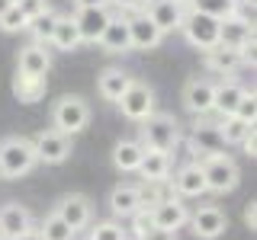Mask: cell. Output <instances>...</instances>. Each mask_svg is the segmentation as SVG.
Returning <instances> with one entry per match:
<instances>
[{
  "instance_id": "cell-22",
  "label": "cell",
  "mask_w": 257,
  "mask_h": 240,
  "mask_svg": "<svg viewBox=\"0 0 257 240\" xmlns=\"http://www.w3.org/2000/svg\"><path fill=\"white\" fill-rule=\"evenodd\" d=\"M109 212L116 218H132L135 212H142V198H139V186L132 182H119L109 192Z\"/></svg>"
},
{
  "instance_id": "cell-20",
  "label": "cell",
  "mask_w": 257,
  "mask_h": 240,
  "mask_svg": "<svg viewBox=\"0 0 257 240\" xmlns=\"http://www.w3.org/2000/svg\"><path fill=\"white\" fill-rule=\"evenodd\" d=\"M132 74H125L122 68H103L100 77H96V90L106 102H119V96L128 90V84H132Z\"/></svg>"
},
{
  "instance_id": "cell-7",
  "label": "cell",
  "mask_w": 257,
  "mask_h": 240,
  "mask_svg": "<svg viewBox=\"0 0 257 240\" xmlns=\"http://www.w3.org/2000/svg\"><path fill=\"white\" fill-rule=\"evenodd\" d=\"M32 148H36V160L39 164H64L71 157V134H61L55 128H45L32 138Z\"/></svg>"
},
{
  "instance_id": "cell-19",
  "label": "cell",
  "mask_w": 257,
  "mask_h": 240,
  "mask_svg": "<svg viewBox=\"0 0 257 240\" xmlns=\"http://www.w3.org/2000/svg\"><path fill=\"white\" fill-rule=\"evenodd\" d=\"M174 192L180 198H199V196H206V176H203L199 160L177 170V176H174Z\"/></svg>"
},
{
  "instance_id": "cell-23",
  "label": "cell",
  "mask_w": 257,
  "mask_h": 240,
  "mask_svg": "<svg viewBox=\"0 0 257 240\" xmlns=\"http://www.w3.org/2000/svg\"><path fill=\"white\" fill-rule=\"evenodd\" d=\"M135 173H142L145 182H167V176H171V154L167 150H145Z\"/></svg>"
},
{
  "instance_id": "cell-9",
  "label": "cell",
  "mask_w": 257,
  "mask_h": 240,
  "mask_svg": "<svg viewBox=\"0 0 257 240\" xmlns=\"http://www.w3.org/2000/svg\"><path fill=\"white\" fill-rule=\"evenodd\" d=\"M58 218L68 224L71 230H84V228H90V221H93V205H90V198L87 196H80V192H71V196H64L58 205L52 208Z\"/></svg>"
},
{
  "instance_id": "cell-6",
  "label": "cell",
  "mask_w": 257,
  "mask_h": 240,
  "mask_svg": "<svg viewBox=\"0 0 257 240\" xmlns=\"http://www.w3.org/2000/svg\"><path fill=\"white\" fill-rule=\"evenodd\" d=\"M116 106L122 109V116L128 122H145V118L155 112V90H151L148 84H142V80H132L128 90L119 96Z\"/></svg>"
},
{
  "instance_id": "cell-24",
  "label": "cell",
  "mask_w": 257,
  "mask_h": 240,
  "mask_svg": "<svg viewBox=\"0 0 257 240\" xmlns=\"http://www.w3.org/2000/svg\"><path fill=\"white\" fill-rule=\"evenodd\" d=\"M203 54H206V68L215 70V74H222V77L235 74V70L241 68V52L238 48L215 45V48H209V52H203Z\"/></svg>"
},
{
  "instance_id": "cell-5",
  "label": "cell",
  "mask_w": 257,
  "mask_h": 240,
  "mask_svg": "<svg viewBox=\"0 0 257 240\" xmlns=\"http://www.w3.org/2000/svg\"><path fill=\"white\" fill-rule=\"evenodd\" d=\"M219 26H222V20H215L209 13H199V10H190L180 22V32L187 36V42L193 48L209 52V48L219 45Z\"/></svg>"
},
{
  "instance_id": "cell-17",
  "label": "cell",
  "mask_w": 257,
  "mask_h": 240,
  "mask_svg": "<svg viewBox=\"0 0 257 240\" xmlns=\"http://www.w3.org/2000/svg\"><path fill=\"white\" fill-rule=\"evenodd\" d=\"M29 228H32V214H29L26 205L10 202V205L0 208V240H16Z\"/></svg>"
},
{
  "instance_id": "cell-1",
  "label": "cell",
  "mask_w": 257,
  "mask_h": 240,
  "mask_svg": "<svg viewBox=\"0 0 257 240\" xmlns=\"http://www.w3.org/2000/svg\"><path fill=\"white\" fill-rule=\"evenodd\" d=\"M139 144L145 150H171L177 148V141H180V122H177L174 116H167V112H151L145 122H139Z\"/></svg>"
},
{
  "instance_id": "cell-34",
  "label": "cell",
  "mask_w": 257,
  "mask_h": 240,
  "mask_svg": "<svg viewBox=\"0 0 257 240\" xmlns=\"http://www.w3.org/2000/svg\"><path fill=\"white\" fill-rule=\"evenodd\" d=\"M231 116H238L241 122H251L254 125V118H257V96H254V90H244V93H241V100H238V106H235Z\"/></svg>"
},
{
  "instance_id": "cell-43",
  "label": "cell",
  "mask_w": 257,
  "mask_h": 240,
  "mask_svg": "<svg viewBox=\"0 0 257 240\" xmlns=\"http://www.w3.org/2000/svg\"><path fill=\"white\" fill-rule=\"evenodd\" d=\"M10 6H13V0H0V16H4L7 10H10Z\"/></svg>"
},
{
  "instance_id": "cell-33",
  "label": "cell",
  "mask_w": 257,
  "mask_h": 240,
  "mask_svg": "<svg viewBox=\"0 0 257 240\" xmlns=\"http://www.w3.org/2000/svg\"><path fill=\"white\" fill-rule=\"evenodd\" d=\"M87 240H128V234L122 230L119 221H96V224H90Z\"/></svg>"
},
{
  "instance_id": "cell-29",
  "label": "cell",
  "mask_w": 257,
  "mask_h": 240,
  "mask_svg": "<svg viewBox=\"0 0 257 240\" xmlns=\"http://www.w3.org/2000/svg\"><path fill=\"white\" fill-rule=\"evenodd\" d=\"M39 234H42V240H74L77 237L55 212H48L45 218H42V224H39Z\"/></svg>"
},
{
  "instance_id": "cell-28",
  "label": "cell",
  "mask_w": 257,
  "mask_h": 240,
  "mask_svg": "<svg viewBox=\"0 0 257 240\" xmlns=\"http://www.w3.org/2000/svg\"><path fill=\"white\" fill-rule=\"evenodd\" d=\"M241 93H244V86H238L235 80H228V84H219L215 86V96H212V112L215 116H231L238 106V100H241Z\"/></svg>"
},
{
  "instance_id": "cell-15",
  "label": "cell",
  "mask_w": 257,
  "mask_h": 240,
  "mask_svg": "<svg viewBox=\"0 0 257 240\" xmlns=\"http://www.w3.org/2000/svg\"><path fill=\"white\" fill-rule=\"evenodd\" d=\"M96 45L103 48L106 54H128L132 52V38H128V20L122 16H109L103 36L96 38Z\"/></svg>"
},
{
  "instance_id": "cell-39",
  "label": "cell",
  "mask_w": 257,
  "mask_h": 240,
  "mask_svg": "<svg viewBox=\"0 0 257 240\" xmlns=\"http://www.w3.org/2000/svg\"><path fill=\"white\" fill-rule=\"evenodd\" d=\"M241 218H244V224H247V228H257V202H247L244 205V214H241Z\"/></svg>"
},
{
  "instance_id": "cell-44",
  "label": "cell",
  "mask_w": 257,
  "mask_h": 240,
  "mask_svg": "<svg viewBox=\"0 0 257 240\" xmlns=\"http://www.w3.org/2000/svg\"><path fill=\"white\" fill-rule=\"evenodd\" d=\"M180 4H183V6H187V4H190V0H180Z\"/></svg>"
},
{
  "instance_id": "cell-12",
  "label": "cell",
  "mask_w": 257,
  "mask_h": 240,
  "mask_svg": "<svg viewBox=\"0 0 257 240\" xmlns=\"http://www.w3.org/2000/svg\"><path fill=\"white\" fill-rule=\"evenodd\" d=\"M145 16L161 29V32H177L187 16V6L180 0H148L145 4Z\"/></svg>"
},
{
  "instance_id": "cell-27",
  "label": "cell",
  "mask_w": 257,
  "mask_h": 240,
  "mask_svg": "<svg viewBox=\"0 0 257 240\" xmlns=\"http://www.w3.org/2000/svg\"><path fill=\"white\" fill-rule=\"evenodd\" d=\"M142 154H145V148L139 141H119L116 148H112V164L122 173H135L139 164H142Z\"/></svg>"
},
{
  "instance_id": "cell-3",
  "label": "cell",
  "mask_w": 257,
  "mask_h": 240,
  "mask_svg": "<svg viewBox=\"0 0 257 240\" xmlns=\"http://www.w3.org/2000/svg\"><path fill=\"white\" fill-rule=\"evenodd\" d=\"M203 166V176H206V192H215V196H225V192H235L238 182H241V170L238 164L231 160L228 154H209L199 160Z\"/></svg>"
},
{
  "instance_id": "cell-4",
  "label": "cell",
  "mask_w": 257,
  "mask_h": 240,
  "mask_svg": "<svg viewBox=\"0 0 257 240\" xmlns=\"http://www.w3.org/2000/svg\"><path fill=\"white\" fill-rule=\"evenodd\" d=\"M87 122H90V106H87L84 96L68 93V96H61V100L52 106V128H55V132H61V134L84 132Z\"/></svg>"
},
{
  "instance_id": "cell-30",
  "label": "cell",
  "mask_w": 257,
  "mask_h": 240,
  "mask_svg": "<svg viewBox=\"0 0 257 240\" xmlns=\"http://www.w3.org/2000/svg\"><path fill=\"white\" fill-rule=\"evenodd\" d=\"M190 6L199 13L215 16V20H228V16L238 13V0H190Z\"/></svg>"
},
{
  "instance_id": "cell-32",
  "label": "cell",
  "mask_w": 257,
  "mask_h": 240,
  "mask_svg": "<svg viewBox=\"0 0 257 240\" xmlns=\"http://www.w3.org/2000/svg\"><path fill=\"white\" fill-rule=\"evenodd\" d=\"M251 128H254L251 122H241L238 116H222L219 118V132H222V141L225 144H241V138H244Z\"/></svg>"
},
{
  "instance_id": "cell-41",
  "label": "cell",
  "mask_w": 257,
  "mask_h": 240,
  "mask_svg": "<svg viewBox=\"0 0 257 240\" xmlns=\"http://www.w3.org/2000/svg\"><path fill=\"white\" fill-rule=\"evenodd\" d=\"M16 240H42V234H39L36 228H29V230H23V234L16 237Z\"/></svg>"
},
{
  "instance_id": "cell-26",
  "label": "cell",
  "mask_w": 257,
  "mask_h": 240,
  "mask_svg": "<svg viewBox=\"0 0 257 240\" xmlns=\"http://www.w3.org/2000/svg\"><path fill=\"white\" fill-rule=\"evenodd\" d=\"M45 77H29V74H20L16 70V77H13V96L20 102H39L45 96Z\"/></svg>"
},
{
  "instance_id": "cell-37",
  "label": "cell",
  "mask_w": 257,
  "mask_h": 240,
  "mask_svg": "<svg viewBox=\"0 0 257 240\" xmlns=\"http://www.w3.org/2000/svg\"><path fill=\"white\" fill-rule=\"evenodd\" d=\"M139 240H177V230H164V228H151L145 230Z\"/></svg>"
},
{
  "instance_id": "cell-31",
  "label": "cell",
  "mask_w": 257,
  "mask_h": 240,
  "mask_svg": "<svg viewBox=\"0 0 257 240\" xmlns=\"http://www.w3.org/2000/svg\"><path fill=\"white\" fill-rule=\"evenodd\" d=\"M55 22H58V13L52 10V6H48L45 13H39L36 20H29V32H32V38H36L39 45H45L48 38H52V32H55Z\"/></svg>"
},
{
  "instance_id": "cell-10",
  "label": "cell",
  "mask_w": 257,
  "mask_h": 240,
  "mask_svg": "<svg viewBox=\"0 0 257 240\" xmlns=\"http://www.w3.org/2000/svg\"><path fill=\"white\" fill-rule=\"evenodd\" d=\"M190 148H193V154H199V160L209 157V154H222L225 141H222L219 122H209L206 116H196L193 132H190Z\"/></svg>"
},
{
  "instance_id": "cell-35",
  "label": "cell",
  "mask_w": 257,
  "mask_h": 240,
  "mask_svg": "<svg viewBox=\"0 0 257 240\" xmlns=\"http://www.w3.org/2000/svg\"><path fill=\"white\" fill-rule=\"evenodd\" d=\"M26 26H29V20L20 13V6H16V4H13L4 16H0V29H4V32H23Z\"/></svg>"
},
{
  "instance_id": "cell-14",
  "label": "cell",
  "mask_w": 257,
  "mask_h": 240,
  "mask_svg": "<svg viewBox=\"0 0 257 240\" xmlns=\"http://www.w3.org/2000/svg\"><path fill=\"white\" fill-rule=\"evenodd\" d=\"M212 96H215V84L203 77H190L183 84V106L193 116H209L212 112Z\"/></svg>"
},
{
  "instance_id": "cell-13",
  "label": "cell",
  "mask_w": 257,
  "mask_h": 240,
  "mask_svg": "<svg viewBox=\"0 0 257 240\" xmlns=\"http://www.w3.org/2000/svg\"><path fill=\"white\" fill-rule=\"evenodd\" d=\"M109 16H112V13L106 10V6H77V13L71 16V20H74V26H77V32H80V42L96 45V38L103 36Z\"/></svg>"
},
{
  "instance_id": "cell-42",
  "label": "cell",
  "mask_w": 257,
  "mask_h": 240,
  "mask_svg": "<svg viewBox=\"0 0 257 240\" xmlns=\"http://www.w3.org/2000/svg\"><path fill=\"white\" fill-rule=\"evenodd\" d=\"M109 0H74V6H106Z\"/></svg>"
},
{
  "instance_id": "cell-18",
  "label": "cell",
  "mask_w": 257,
  "mask_h": 240,
  "mask_svg": "<svg viewBox=\"0 0 257 240\" xmlns=\"http://www.w3.org/2000/svg\"><path fill=\"white\" fill-rule=\"evenodd\" d=\"M16 70H20V74H29V77H45L48 70H52V54L45 52V45L32 42L26 48H20V54H16Z\"/></svg>"
},
{
  "instance_id": "cell-2",
  "label": "cell",
  "mask_w": 257,
  "mask_h": 240,
  "mask_svg": "<svg viewBox=\"0 0 257 240\" xmlns=\"http://www.w3.org/2000/svg\"><path fill=\"white\" fill-rule=\"evenodd\" d=\"M36 164H39L36 148H32L29 138L13 134V138L0 141V176H4V180H20V176H26Z\"/></svg>"
},
{
  "instance_id": "cell-25",
  "label": "cell",
  "mask_w": 257,
  "mask_h": 240,
  "mask_svg": "<svg viewBox=\"0 0 257 240\" xmlns=\"http://www.w3.org/2000/svg\"><path fill=\"white\" fill-rule=\"evenodd\" d=\"M58 52H74V48H80L84 42H80V32L74 26V20L71 16H58V22H55V32L52 38H48Z\"/></svg>"
},
{
  "instance_id": "cell-36",
  "label": "cell",
  "mask_w": 257,
  "mask_h": 240,
  "mask_svg": "<svg viewBox=\"0 0 257 240\" xmlns=\"http://www.w3.org/2000/svg\"><path fill=\"white\" fill-rule=\"evenodd\" d=\"M16 6H20V13L26 16V20H36L39 13L48 10V0H13Z\"/></svg>"
},
{
  "instance_id": "cell-21",
  "label": "cell",
  "mask_w": 257,
  "mask_h": 240,
  "mask_svg": "<svg viewBox=\"0 0 257 240\" xmlns=\"http://www.w3.org/2000/svg\"><path fill=\"white\" fill-rule=\"evenodd\" d=\"M254 38V26L251 20H244V16H228V20H222L219 26V45H228V48H241L247 45Z\"/></svg>"
},
{
  "instance_id": "cell-11",
  "label": "cell",
  "mask_w": 257,
  "mask_h": 240,
  "mask_svg": "<svg viewBox=\"0 0 257 240\" xmlns=\"http://www.w3.org/2000/svg\"><path fill=\"white\" fill-rule=\"evenodd\" d=\"M148 214H151V224L164 230H180L190 221V208L183 205L180 196H164L155 208H148Z\"/></svg>"
},
{
  "instance_id": "cell-38",
  "label": "cell",
  "mask_w": 257,
  "mask_h": 240,
  "mask_svg": "<svg viewBox=\"0 0 257 240\" xmlns=\"http://www.w3.org/2000/svg\"><path fill=\"white\" fill-rule=\"evenodd\" d=\"M241 148H244V154H247V157H254V154H257V134H254V128L244 134V138H241Z\"/></svg>"
},
{
  "instance_id": "cell-8",
  "label": "cell",
  "mask_w": 257,
  "mask_h": 240,
  "mask_svg": "<svg viewBox=\"0 0 257 240\" xmlns=\"http://www.w3.org/2000/svg\"><path fill=\"white\" fill-rule=\"evenodd\" d=\"M190 228L199 240H219L225 230H228V214L222 212L219 205H199L196 212L190 214Z\"/></svg>"
},
{
  "instance_id": "cell-40",
  "label": "cell",
  "mask_w": 257,
  "mask_h": 240,
  "mask_svg": "<svg viewBox=\"0 0 257 240\" xmlns=\"http://www.w3.org/2000/svg\"><path fill=\"white\" fill-rule=\"evenodd\" d=\"M112 4H116L119 10H145L148 0H112Z\"/></svg>"
},
{
  "instance_id": "cell-16",
  "label": "cell",
  "mask_w": 257,
  "mask_h": 240,
  "mask_svg": "<svg viewBox=\"0 0 257 240\" xmlns=\"http://www.w3.org/2000/svg\"><path fill=\"white\" fill-rule=\"evenodd\" d=\"M128 38H132V48H135V52H151V48L161 45L164 32H161L145 13H135L132 20H128Z\"/></svg>"
}]
</instances>
